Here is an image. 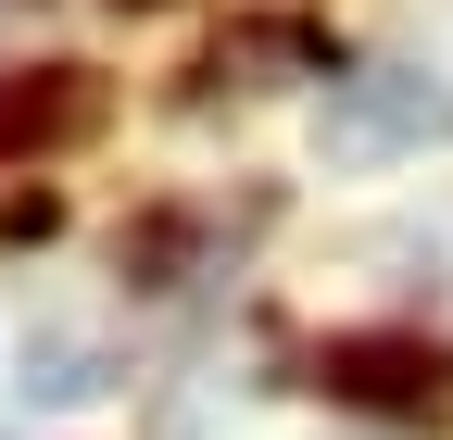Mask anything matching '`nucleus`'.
Listing matches in <instances>:
<instances>
[{
  "mask_svg": "<svg viewBox=\"0 0 453 440\" xmlns=\"http://www.w3.org/2000/svg\"><path fill=\"white\" fill-rule=\"evenodd\" d=\"M453 139V88H428L416 64H365V76H340L327 88V114H315V151L327 163H403Z\"/></svg>",
  "mask_w": 453,
  "mask_h": 440,
  "instance_id": "f257e3e1",
  "label": "nucleus"
},
{
  "mask_svg": "<svg viewBox=\"0 0 453 440\" xmlns=\"http://www.w3.org/2000/svg\"><path fill=\"white\" fill-rule=\"evenodd\" d=\"M327 403H353V415H416V428H441L453 415V353H428V340H390V327H353V340H327Z\"/></svg>",
  "mask_w": 453,
  "mask_h": 440,
  "instance_id": "f03ea898",
  "label": "nucleus"
},
{
  "mask_svg": "<svg viewBox=\"0 0 453 440\" xmlns=\"http://www.w3.org/2000/svg\"><path fill=\"white\" fill-rule=\"evenodd\" d=\"M88 114H101V88H88L76 64H50V76H13V88H0V151H50V139H88Z\"/></svg>",
  "mask_w": 453,
  "mask_h": 440,
  "instance_id": "7ed1b4c3",
  "label": "nucleus"
},
{
  "mask_svg": "<svg viewBox=\"0 0 453 440\" xmlns=\"http://www.w3.org/2000/svg\"><path fill=\"white\" fill-rule=\"evenodd\" d=\"M127 13H151V0H127Z\"/></svg>",
  "mask_w": 453,
  "mask_h": 440,
  "instance_id": "20e7f679",
  "label": "nucleus"
}]
</instances>
